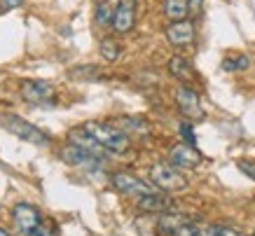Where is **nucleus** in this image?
<instances>
[{
  "instance_id": "obj_20",
  "label": "nucleus",
  "mask_w": 255,
  "mask_h": 236,
  "mask_svg": "<svg viewBox=\"0 0 255 236\" xmlns=\"http://www.w3.org/2000/svg\"><path fill=\"white\" fill-rule=\"evenodd\" d=\"M96 70L99 68H94V66H80V68L70 70V77H73V80H94V77H99Z\"/></svg>"
},
{
  "instance_id": "obj_15",
  "label": "nucleus",
  "mask_w": 255,
  "mask_h": 236,
  "mask_svg": "<svg viewBox=\"0 0 255 236\" xmlns=\"http://www.w3.org/2000/svg\"><path fill=\"white\" fill-rule=\"evenodd\" d=\"M169 73L176 77L178 82H183V84H187V82H192V80H194L192 66H190L183 56H173V59H171V61H169Z\"/></svg>"
},
{
  "instance_id": "obj_9",
  "label": "nucleus",
  "mask_w": 255,
  "mask_h": 236,
  "mask_svg": "<svg viewBox=\"0 0 255 236\" xmlns=\"http://www.w3.org/2000/svg\"><path fill=\"white\" fill-rule=\"evenodd\" d=\"M171 164L176 168H197L201 164V154L190 143H178L171 147Z\"/></svg>"
},
{
  "instance_id": "obj_11",
  "label": "nucleus",
  "mask_w": 255,
  "mask_h": 236,
  "mask_svg": "<svg viewBox=\"0 0 255 236\" xmlns=\"http://www.w3.org/2000/svg\"><path fill=\"white\" fill-rule=\"evenodd\" d=\"M166 40H169L173 47H185L194 40V26L192 21H171V26L166 28Z\"/></svg>"
},
{
  "instance_id": "obj_8",
  "label": "nucleus",
  "mask_w": 255,
  "mask_h": 236,
  "mask_svg": "<svg viewBox=\"0 0 255 236\" xmlns=\"http://www.w3.org/2000/svg\"><path fill=\"white\" fill-rule=\"evenodd\" d=\"M136 23V0H117L115 16H113V28L115 33L124 35L129 33Z\"/></svg>"
},
{
  "instance_id": "obj_17",
  "label": "nucleus",
  "mask_w": 255,
  "mask_h": 236,
  "mask_svg": "<svg viewBox=\"0 0 255 236\" xmlns=\"http://www.w3.org/2000/svg\"><path fill=\"white\" fill-rule=\"evenodd\" d=\"M101 56L106 59L108 63H115L120 56H122V47H120V42H115L113 38H106V40H101Z\"/></svg>"
},
{
  "instance_id": "obj_14",
  "label": "nucleus",
  "mask_w": 255,
  "mask_h": 236,
  "mask_svg": "<svg viewBox=\"0 0 255 236\" xmlns=\"http://www.w3.org/2000/svg\"><path fill=\"white\" fill-rule=\"evenodd\" d=\"M68 143H75V145H80V147H87V150H92V152H96V154H103V157H106V152H108V150H106V147H103V145H101L99 140L85 129V126H82V129L70 131Z\"/></svg>"
},
{
  "instance_id": "obj_10",
  "label": "nucleus",
  "mask_w": 255,
  "mask_h": 236,
  "mask_svg": "<svg viewBox=\"0 0 255 236\" xmlns=\"http://www.w3.org/2000/svg\"><path fill=\"white\" fill-rule=\"evenodd\" d=\"M113 185H115L122 194H133L136 199L157 190V187H150L147 183H143L140 178H136V175H131V173H115L113 175Z\"/></svg>"
},
{
  "instance_id": "obj_25",
  "label": "nucleus",
  "mask_w": 255,
  "mask_h": 236,
  "mask_svg": "<svg viewBox=\"0 0 255 236\" xmlns=\"http://www.w3.org/2000/svg\"><path fill=\"white\" fill-rule=\"evenodd\" d=\"M187 5H190V14H197L201 9V0H187Z\"/></svg>"
},
{
  "instance_id": "obj_19",
  "label": "nucleus",
  "mask_w": 255,
  "mask_h": 236,
  "mask_svg": "<svg viewBox=\"0 0 255 236\" xmlns=\"http://www.w3.org/2000/svg\"><path fill=\"white\" fill-rule=\"evenodd\" d=\"M113 16H115V9L110 7L108 0L99 2V7H96V23H101V26H108V23H113Z\"/></svg>"
},
{
  "instance_id": "obj_2",
  "label": "nucleus",
  "mask_w": 255,
  "mask_h": 236,
  "mask_svg": "<svg viewBox=\"0 0 255 236\" xmlns=\"http://www.w3.org/2000/svg\"><path fill=\"white\" fill-rule=\"evenodd\" d=\"M59 159L63 164H68V166H78V168H85V171H101V168L108 164V159L103 154H96L75 143L63 145L61 150H59Z\"/></svg>"
},
{
  "instance_id": "obj_23",
  "label": "nucleus",
  "mask_w": 255,
  "mask_h": 236,
  "mask_svg": "<svg viewBox=\"0 0 255 236\" xmlns=\"http://www.w3.org/2000/svg\"><path fill=\"white\" fill-rule=\"evenodd\" d=\"M28 236H56V232L52 227H47V225H38Z\"/></svg>"
},
{
  "instance_id": "obj_3",
  "label": "nucleus",
  "mask_w": 255,
  "mask_h": 236,
  "mask_svg": "<svg viewBox=\"0 0 255 236\" xmlns=\"http://www.w3.org/2000/svg\"><path fill=\"white\" fill-rule=\"evenodd\" d=\"M0 126L31 145H49L52 143V136H49V133H45V131H40L38 126H33L31 122L21 119L19 115H0Z\"/></svg>"
},
{
  "instance_id": "obj_26",
  "label": "nucleus",
  "mask_w": 255,
  "mask_h": 236,
  "mask_svg": "<svg viewBox=\"0 0 255 236\" xmlns=\"http://www.w3.org/2000/svg\"><path fill=\"white\" fill-rule=\"evenodd\" d=\"M23 0H5V7H19Z\"/></svg>"
},
{
  "instance_id": "obj_28",
  "label": "nucleus",
  "mask_w": 255,
  "mask_h": 236,
  "mask_svg": "<svg viewBox=\"0 0 255 236\" xmlns=\"http://www.w3.org/2000/svg\"><path fill=\"white\" fill-rule=\"evenodd\" d=\"M253 236H255V232H253Z\"/></svg>"
},
{
  "instance_id": "obj_27",
  "label": "nucleus",
  "mask_w": 255,
  "mask_h": 236,
  "mask_svg": "<svg viewBox=\"0 0 255 236\" xmlns=\"http://www.w3.org/2000/svg\"><path fill=\"white\" fill-rule=\"evenodd\" d=\"M0 236H12V234H9V232H7L5 227H0Z\"/></svg>"
},
{
  "instance_id": "obj_1",
  "label": "nucleus",
  "mask_w": 255,
  "mask_h": 236,
  "mask_svg": "<svg viewBox=\"0 0 255 236\" xmlns=\"http://www.w3.org/2000/svg\"><path fill=\"white\" fill-rule=\"evenodd\" d=\"M85 129L92 133L96 140H99L108 152L113 154H124L131 143H129V136L124 133L122 129H117V126H110V124H99V122H87Z\"/></svg>"
},
{
  "instance_id": "obj_21",
  "label": "nucleus",
  "mask_w": 255,
  "mask_h": 236,
  "mask_svg": "<svg viewBox=\"0 0 255 236\" xmlns=\"http://www.w3.org/2000/svg\"><path fill=\"white\" fill-rule=\"evenodd\" d=\"M211 236H244L241 232L232 227H223V225H211Z\"/></svg>"
},
{
  "instance_id": "obj_7",
  "label": "nucleus",
  "mask_w": 255,
  "mask_h": 236,
  "mask_svg": "<svg viewBox=\"0 0 255 236\" xmlns=\"http://www.w3.org/2000/svg\"><path fill=\"white\" fill-rule=\"evenodd\" d=\"M12 222H14V227L19 234L28 236L38 225H42V215H40V211L31 204H16L14 208H12Z\"/></svg>"
},
{
  "instance_id": "obj_16",
  "label": "nucleus",
  "mask_w": 255,
  "mask_h": 236,
  "mask_svg": "<svg viewBox=\"0 0 255 236\" xmlns=\"http://www.w3.org/2000/svg\"><path fill=\"white\" fill-rule=\"evenodd\" d=\"M164 14L169 21H183L190 14L187 0H164Z\"/></svg>"
},
{
  "instance_id": "obj_24",
  "label": "nucleus",
  "mask_w": 255,
  "mask_h": 236,
  "mask_svg": "<svg viewBox=\"0 0 255 236\" xmlns=\"http://www.w3.org/2000/svg\"><path fill=\"white\" fill-rule=\"evenodd\" d=\"M239 168L244 171L246 175H251L255 180V161H239Z\"/></svg>"
},
{
  "instance_id": "obj_4",
  "label": "nucleus",
  "mask_w": 255,
  "mask_h": 236,
  "mask_svg": "<svg viewBox=\"0 0 255 236\" xmlns=\"http://www.w3.org/2000/svg\"><path fill=\"white\" fill-rule=\"evenodd\" d=\"M150 180H152L157 190L162 192H180L187 187L185 175L180 173L173 164H164V161L150 168Z\"/></svg>"
},
{
  "instance_id": "obj_22",
  "label": "nucleus",
  "mask_w": 255,
  "mask_h": 236,
  "mask_svg": "<svg viewBox=\"0 0 255 236\" xmlns=\"http://www.w3.org/2000/svg\"><path fill=\"white\" fill-rule=\"evenodd\" d=\"M180 133H183V138H185V140H187L190 145L197 143V138H194V131H192V124L183 122V124H180Z\"/></svg>"
},
{
  "instance_id": "obj_5",
  "label": "nucleus",
  "mask_w": 255,
  "mask_h": 236,
  "mask_svg": "<svg viewBox=\"0 0 255 236\" xmlns=\"http://www.w3.org/2000/svg\"><path fill=\"white\" fill-rule=\"evenodd\" d=\"M19 94H21L23 101L28 103H35V106H54V89L52 84L45 82V80H21L19 84Z\"/></svg>"
},
{
  "instance_id": "obj_13",
  "label": "nucleus",
  "mask_w": 255,
  "mask_h": 236,
  "mask_svg": "<svg viewBox=\"0 0 255 236\" xmlns=\"http://www.w3.org/2000/svg\"><path fill=\"white\" fill-rule=\"evenodd\" d=\"M187 220H190L187 215L173 213V211L159 213V220H157V234L159 236H176V232L183 227Z\"/></svg>"
},
{
  "instance_id": "obj_6",
  "label": "nucleus",
  "mask_w": 255,
  "mask_h": 236,
  "mask_svg": "<svg viewBox=\"0 0 255 236\" xmlns=\"http://www.w3.org/2000/svg\"><path fill=\"white\" fill-rule=\"evenodd\" d=\"M176 106H178V113L183 115L185 119H190V122H199V119H204V108H201L199 94L194 92L192 87H187V84L178 87Z\"/></svg>"
},
{
  "instance_id": "obj_18",
  "label": "nucleus",
  "mask_w": 255,
  "mask_h": 236,
  "mask_svg": "<svg viewBox=\"0 0 255 236\" xmlns=\"http://www.w3.org/2000/svg\"><path fill=\"white\" fill-rule=\"evenodd\" d=\"M248 68V56L246 54H237V56H227L223 61V70L227 73H239V70Z\"/></svg>"
},
{
  "instance_id": "obj_12",
  "label": "nucleus",
  "mask_w": 255,
  "mask_h": 236,
  "mask_svg": "<svg viewBox=\"0 0 255 236\" xmlns=\"http://www.w3.org/2000/svg\"><path fill=\"white\" fill-rule=\"evenodd\" d=\"M136 206L145 213H166V211H173V201L169 197H164L159 192H150V194H143V197L136 199Z\"/></svg>"
}]
</instances>
